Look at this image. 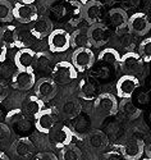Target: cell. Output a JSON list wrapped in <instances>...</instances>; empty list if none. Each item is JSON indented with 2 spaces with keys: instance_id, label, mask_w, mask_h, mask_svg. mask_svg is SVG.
Here are the masks:
<instances>
[{
  "instance_id": "1",
  "label": "cell",
  "mask_w": 151,
  "mask_h": 160,
  "mask_svg": "<svg viewBox=\"0 0 151 160\" xmlns=\"http://www.w3.org/2000/svg\"><path fill=\"white\" fill-rule=\"evenodd\" d=\"M5 123L9 126L10 131H13L17 135L22 136H27L28 133H31V131L33 129L35 124L31 121L30 117H27L22 109H12L8 112L7 117H5Z\"/></svg>"
},
{
  "instance_id": "2",
  "label": "cell",
  "mask_w": 151,
  "mask_h": 160,
  "mask_svg": "<svg viewBox=\"0 0 151 160\" xmlns=\"http://www.w3.org/2000/svg\"><path fill=\"white\" fill-rule=\"evenodd\" d=\"M50 73H51V79L57 85L71 83L72 81H74V79L77 78V76H78V72L76 71L73 64L71 62H65V60L58 62L51 68Z\"/></svg>"
},
{
  "instance_id": "3",
  "label": "cell",
  "mask_w": 151,
  "mask_h": 160,
  "mask_svg": "<svg viewBox=\"0 0 151 160\" xmlns=\"http://www.w3.org/2000/svg\"><path fill=\"white\" fill-rule=\"evenodd\" d=\"M93 112L100 117H110L118 113V100L110 92L99 94L93 100Z\"/></svg>"
},
{
  "instance_id": "4",
  "label": "cell",
  "mask_w": 151,
  "mask_h": 160,
  "mask_svg": "<svg viewBox=\"0 0 151 160\" xmlns=\"http://www.w3.org/2000/svg\"><path fill=\"white\" fill-rule=\"evenodd\" d=\"M48 37V45L51 52H64L71 48V35L63 28L53 30Z\"/></svg>"
},
{
  "instance_id": "5",
  "label": "cell",
  "mask_w": 151,
  "mask_h": 160,
  "mask_svg": "<svg viewBox=\"0 0 151 160\" xmlns=\"http://www.w3.org/2000/svg\"><path fill=\"white\" fill-rule=\"evenodd\" d=\"M71 63L77 72H86L95 64V54L90 48H78L72 54Z\"/></svg>"
},
{
  "instance_id": "6",
  "label": "cell",
  "mask_w": 151,
  "mask_h": 160,
  "mask_svg": "<svg viewBox=\"0 0 151 160\" xmlns=\"http://www.w3.org/2000/svg\"><path fill=\"white\" fill-rule=\"evenodd\" d=\"M140 87V79L132 74H123L115 83V92L120 99H131Z\"/></svg>"
},
{
  "instance_id": "7",
  "label": "cell",
  "mask_w": 151,
  "mask_h": 160,
  "mask_svg": "<svg viewBox=\"0 0 151 160\" xmlns=\"http://www.w3.org/2000/svg\"><path fill=\"white\" fill-rule=\"evenodd\" d=\"M119 68L124 72V74H132L136 76L140 73L143 68V60L141 57L134 51H128L123 54L119 60Z\"/></svg>"
},
{
  "instance_id": "8",
  "label": "cell",
  "mask_w": 151,
  "mask_h": 160,
  "mask_svg": "<svg viewBox=\"0 0 151 160\" xmlns=\"http://www.w3.org/2000/svg\"><path fill=\"white\" fill-rule=\"evenodd\" d=\"M50 140L54 143L57 149H63L65 146L71 145L73 141V132L71 127H68L67 124H58L50 131Z\"/></svg>"
},
{
  "instance_id": "9",
  "label": "cell",
  "mask_w": 151,
  "mask_h": 160,
  "mask_svg": "<svg viewBox=\"0 0 151 160\" xmlns=\"http://www.w3.org/2000/svg\"><path fill=\"white\" fill-rule=\"evenodd\" d=\"M117 148L119 149L124 160H140L143 156L145 142L140 138H131L126 143L118 145Z\"/></svg>"
},
{
  "instance_id": "10",
  "label": "cell",
  "mask_w": 151,
  "mask_h": 160,
  "mask_svg": "<svg viewBox=\"0 0 151 160\" xmlns=\"http://www.w3.org/2000/svg\"><path fill=\"white\" fill-rule=\"evenodd\" d=\"M87 30H88L90 44L95 48H101L105 44H108L109 40H110V30L103 22L91 24L90 28Z\"/></svg>"
},
{
  "instance_id": "11",
  "label": "cell",
  "mask_w": 151,
  "mask_h": 160,
  "mask_svg": "<svg viewBox=\"0 0 151 160\" xmlns=\"http://www.w3.org/2000/svg\"><path fill=\"white\" fill-rule=\"evenodd\" d=\"M127 28L131 33H133L136 36L146 35L151 28V23H150L147 14L146 13H142V12H137L134 14H132L128 18Z\"/></svg>"
},
{
  "instance_id": "12",
  "label": "cell",
  "mask_w": 151,
  "mask_h": 160,
  "mask_svg": "<svg viewBox=\"0 0 151 160\" xmlns=\"http://www.w3.org/2000/svg\"><path fill=\"white\" fill-rule=\"evenodd\" d=\"M13 18L22 24H30L38 18V13L33 4L17 3L13 7Z\"/></svg>"
},
{
  "instance_id": "13",
  "label": "cell",
  "mask_w": 151,
  "mask_h": 160,
  "mask_svg": "<svg viewBox=\"0 0 151 160\" xmlns=\"http://www.w3.org/2000/svg\"><path fill=\"white\" fill-rule=\"evenodd\" d=\"M35 128L41 132L45 133V135H49L50 131L57 126V115L54 113L53 109H43L36 117H35Z\"/></svg>"
},
{
  "instance_id": "14",
  "label": "cell",
  "mask_w": 151,
  "mask_h": 160,
  "mask_svg": "<svg viewBox=\"0 0 151 160\" xmlns=\"http://www.w3.org/2000/svg\"><path fill=\"white\" fill-rule=\"evenodd\" d=\"M58 85L49 77L40 78L35 83V95L43 101H49L57 95Z\"/></svg>"
},
{
  "instance_id": "15",
  "label": "cell",
  "mask_w": 151,
  "mask_h": 160,
  "mask_svg": "<svg viewBox=\"0 0 151 160\" xmlns=\"http://www.w3.org/2000/svg\"><path fill=\"white\" fill-rule=\"evenodd\" d=\"M104 13V5L99 0H87L82 8V17L91 26L93 23L101 22Z\"/></svg>"
},
{
  "instance_id": "16",
  "label": "cell",
  "mask_w": 151,
  "mask_h": 160,
  "mask_svg": "<svg viewBox=\"0 0 151 160\" xmlns=\"http://www.w3.org/2000/svg\"><path fill=\"white\" fill-rule=\"evenodd\" d=\"M36 83V76L33 71H21L14 73V76L12 77L10 85L13 88L19 90V91H28L32 88Z\"/></svg>"
},
{
  "instance_id": "17",
  "label": "cell",
  "mask_w": 151,
  "mask_h": 160,
  "mask_svg": "<svg viewBox=\"0 0 151 160\" xmlns=\"http://www.w3.org/2000/svg\"><path fill=\"white\" fill-rule=\"evenodd\" d=\"M36 151L35 143L28 136H22L18 137L12 145V152L17 158L21 159H28L31 158Z\"/></svg>"
},
{
  "instance_id": "18",
  "label": "cell",
  "mask_w": 151,
  "mask_h": 160,
  "mask_svg": "<svg viewBox=\"0 0 151 160\" xmlns=\"http://www.w3.org/2000/svg\"><path fill=\"white\" fill-rule=\"evenodd\" d=\"M36 51L31 48H21L14 55V64L21 71H33Z\"/></svg>"
},
{
  "instance_id": "19",
  "label": "cell",
  "mask_w": 151,
  "mask_h": 160,
  "mask_svg": "<svg viewBox=\"0 0 151 160\" xmlns=\"http://www.w3.org/2000/svg\"><path fill=\"white\" fill-rule=\"evenodd\" d=\"M88 148L93 151H103L109 145V137L101 129H91L86 135Z\"/></svg>"
},
{
  "instance_id": "20",
  "label": "cell",
  "mask_w": 151,
  "mask_h": 160,
  "mask_svg": "<svg viewBox=\"0 0 151 160\" xmlns=\"http://www.w3.org/2000/svg\"><path fill=\"white\" fill-rule=\"evenodd\" d=\"M59 113H60V117L63 119H67V121H72V119L76 118L79 113H82V105H81L79 100L76 99V98L65 99L62 102V105H60Z\"/></svg>"
},
{
  "instance_id": "21",
  "label": "cell",
  "mask_w": 151,
  "mask_h": 160,
  "mask_svg": "<svg viewBox=\"0 0 151 160\" xmlns=\"http://www.w3.org/2000/svg\"><path fill=\"white\" fill-rule=\"evenodd\" d=\"M78 95L82 100L86 101H93L96 96L99 95V90L96 83L91 78L85 77L78 82Z\"/></svg>"
},
{
  "instance_id": "22",
  "label": "cell",
  "mask_w": 151,
  "mask_h": 160,
  "mask_svg": "<svg viewBox=\"0 0 151 160\" xmlns=\"http://www.w3.org/2000/svg\"><path fill=\"white\" fill-rule=\"evenodd\" d=\"M72 132L73 135H77L78 137L83 138L91 131V118L86 113H79L76 118L72 119Z\"/></svg>"
},
{
  "instance_id": "23",
  "label": "cell",
  "mask_w": 151,
  "mask_h": 160,
  "mask_svg": "<svg viewBox=\"0 0 151 160\" xmlns=\"http://www.w3.org/2000/svg\"><path fill=\"white\" fill-rule=\"evenodd\" d=\"M53 22L50 21V18L48 17H38L33 23H32V27L30 30L31 35L36 38H44L46 36L50 35V32L53 31Z\"/></svg>"
},
{
  "instance_id": "24",
  "label": "cell",
  "mask_w": 151,
  "mask_h": 160,
  "mask_svg": "<svg viewBox=\"0 0 151 160\" xmlns=\"http://www.w3.org/2000/svg\"><path fill=\"white\" fill-rule=\"evenodd\" d=\"M22 112L30 118H35L41 110L45 109V101L38 99L36 95L27 96L22 104Z\"/></svg>"
},
{
  "instance_id": "25",
  "label": "cell",
  "mask_w": 151,
  "mask_h": 160,
  "mask_svg": "<svg viewBox=\"0 0 151 160\" xmlns=\"http://www.w3.org/2000/svg\"><path fill=\"white\" fill-rule=\"evenodd\" d=\"M17 36L18 28L14 24H5L0 30V42L7 49L17 48Z\"/></svg>"
},
{
  "instance_id": "26",
  "label": "cell",
  "mask_w": 151,
  "mask_h": 160,
  "mask_svg": "<svg viewBox=\"0 0 151 160\" xmlns=\"http://www.w3.org/2000/svg\"><path fill=\"white\" fill-rule=\"evenodd\" d=\"M109 21H110L112 26L114 27V30L119 33L120 31H123L124 28H127V22H128V16L126 10H123L122 8H113L109 10L108 13Z\"/></svg>"
},
{
  "instance_id": "27",
  "label": "cell",
  "mask_w": 151,
  "mask_h": 160,
  "mask_svg": "<svg viewBox=\"0 0 151 160\" xmlns=\"http://www.w3.org/2000/svg\"><path fill=\"white\" fill-rule=\"evenodd\" d=\"M118 112L128 121H134L141 115V109H138L134 105L132 98L131 99H122L118 102Z\"/></svg>"
},
{
  "instance_id": "28",
  "label": "cell",
  "mask_w": 151,
  "mask_h": 160,
  "mask_svg": "<svg viewBox=\"0 0 151 160\" xmlns=\"http://www.w3.org/2000/svg\"><path fill=\"white\" fill-rule=\"evenodd\" d=\"M98 58H99V62H101L103 64L108 65L109 68H113V69L119 68L120 55L114 48H106V49L101 50L99 52Z\"/></svg>"
},
{
  "instance_id": "29",
  "label": "cell",
  "mask_w": 151,
  "mask_h": 160,
  "mask_svg": "<svg viewBox=\"0 0 151 160\" xmlns=\"http://www.w3.org/2000/svg\"><path fill=\"white\" fill-rule=\"evenodd\" d=\"M90 37H88V30L87 28H77L71 35V46L74 49L78 48H90Z\"/></svg>"
},
{
  "instance_id": "30",
  "label": "cell",
  "mask_w": 151,
  "mask_h": 160,
  "mask_svg": "<svg viewBox=\"0 0 151 160\" xmlns=\"http://www.w3.org/2000/svg\"><path fill=\"white\" fill-rule=\"evenodd\" d=\"M33 67L41 73H48L51 71V57L45 51H38L35 54Z\"/></svg>"
},
{
  "instance_id": "31",
  "label": "cell",
  "mask_w": 151,
  "mask_h": 160,
  "mask_svg": "<svg viewBox=\"0 0 151 160\" xmlns=\"http://www.w3.org/2000/svg\"><path fill=\"white\" fill-rule=\"evenodd\" d=\"M60 160H82V151L78 146L71 143L60 149Z\"/></svg>"
},
{
  "instance_id": "32",
  "label": "cell",
  "mask_w": 151,
  "mask_h": 160,
  "mask_svg": "<svg viewBox=\"0 0 151 160\" xmlns=\"http://www.w3.org/2000/svg\"><path fill=\"white\" fill-rule=\"evenodd\" d=\"M13 19V5L8 0H0V22L9 23Z\"/></svg>"
},
{
  "instance_id": "33",
  "label": "cell",
  "mask_w": 151,
  "mask_h": 160,
  "mask_svg": "<svg viewBox=\"0 0 151 160\" xmlns=\"http://www.w3.org/2000/svg\"><path fill=\"white\" fill-rule=\"evenodd\" d=\"M137 54L141 57L143 63H150V60H151V38L150 37H146L145 40L141 41Z\"/></svg>"
},
{
  "instance_id": "34",
  "label": "cell",
  "mask_w": 151,
  "mask_h": 160,
  "mask_svg": "<svg viewBox=\"0 0 151 160\" xmlns=\"http://www.w3.org/2000/svg\"><path fill=\"white\" fill-rule=\"evenodd\" d=\"M12 136V131L7 123H0V142H7Z\"/></svg>"
},
{
  "instance_id": "35",
  "label": "cell",
  "mask_w": 151,
  "mask_h": 160,
  "mask_svg": "<svg viewBox=\"0 0 151 160\" xmlns=\"http://www.w3.org/2000/svg\"><path fill=\"white\" fill-rule=\"evenodd\" d=\"M101 160H124L123 155L120 154L119 150H112V151H108L103 155Z\"/></svg>"
},
{
  "instance_id": "36",
  "label": "cell",
  "mask_w": 151,
  "mask_h": 160,
  "mask_svg": "<svg viewBox=\"0 0 151 160\" xmlns=\"http://www.w3.org/2000/svg\"><path fill=\"white\" fill-rule=\"evenodd\" d=\"M35 160H59V158L49 151H43V152H38L35 156Z\"/></svg>"
},
{
  "instance_id": "37",
  "label": "cell",
  "mask_w": 151,
  "mask_h": 160,
  "mask_svg": "<svg viewBox=\"0 0 151 160\" xmlns=\"http://www.w3.org/2000/svg\"><path fill=\"white\" fill-rule=\"evenodd\" d=\"M8 94H9L8 92V85L5 82H3V81H0V102L7 99Z\"/></svg>"
},
{
  "instance_id": "38",
  "label": "cell",
  "mask_w": 151,
  "mask_h": 160,
  "mask_svg": "<svg viewBox=\"0 0 151 160\" xmlns=\"http://www.w3.org/2000/svg\"><path fill=\"white\" fill-rule=\"evenodd\" d=\"M7 52H8V49L0 42V63H3L7 59Z\"/></svg>"
},
{
  "instance_id": "39",
  "label": "cell",
  "mask_w": 151,
  "mask_h": 160,
  "mask_svg": "<svg viewBox=\"0 0 151 160\" xmlns=\"http://www.w3.org/2000/svg\"><path fill=\"white\" fill-rule=\"evenodd\" d=\"M0 160H9V158H8V155L5 152L0 151Z\"/></svg>"
},
{
  "instance_id": "40",
  "label": "cell",
  "mask_w": 151,
  "mask_h": 160,
  "mask_svg": "<svg viewBox=\"0 0 151 160\" xmlns=\"http://www.w3.org/2000/svg\"><path fill=\"white\" fill-rule=\"evenodd\" d=\"M36 0H19V3H23V4H33Z\"/></svg>"
},
{
  "instance_id": "41",
  "label": "cell",
  "mask_w": 151,
  "mask_h": 160,
  "mask_svg": "<svg viewBox=\"0 0 151 160\" xmlns=\"http://www.w3.org/2000/svg\"><path fill=\"white\" fill-rule=\"evenodd\" d=\"M142 160H151V159H150V158H143Z\"/></svg>"
},
{
  "instance_id": "42",
  "label": "cell",
  "mask_w": 151,
  "mask_h": 160,
  "mask_svg": "<svg viewBox=\"0 0 151 160\" xmlns=\"http://www.w3.org/2000/svg\"><path fill=\"white\" fill-rule=\"evenodd\" d=\"M0 30H2V27H0Z\"/></svg>"
}]
</instances>
